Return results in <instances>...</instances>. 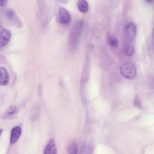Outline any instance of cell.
<instances>
[{
	"mask_svg": "<svg viewBox=\"0 0 154 154\" xmlns=\"http://www.w3.org/2000/svg\"><path fill=\"white\" fill-rule=\"evenodd\" d=\"M21 133V129L19 126L15 127L12 129L10 138V143L11 144H13L17 141Z\"/></svg>",
	"mask_w": 154,
	"mask_h": 154,
	"instance_id": "obj_6",
	"label": "cell"
},
{
	"mask_svg": "<svg viewBox=\"0 0 154 154\" xmlns=\"http://www.w3.org/2000/svg\"><path fill=\"white\" fill-rule=\"evenodd\" d=\"M120 72L125 78L133 79L135 78L137 72L135 66L131 62H127L122 64L120 66Z\"/></svg>",
	"mask_w": 154,
	"mask_h": 154,
	"instance_id": "obj_2",
	"label": "cell"
},
{
	"mask_svg": "<svg viewBox=\"0 0 154 154\" xmlns=\"http://www.w3.org/2000/svg\"><path fill=\"white\" fill-rule=\"evenodd\" d=\"M134 50L133 45L130 44H128L125 47L124 52L126 55L131 56L133 54Z\"/></svg>",
	"mask_w": 154,
	"mask_h": 154,
	"instance_id": "obj_12",
	"label": "cell"
},
{
	"mask_svg": "<svg viewBox=\"0 0 154 154\" xmlns=\"http://www.w3.org/2000/svg\"><path fill=\"white\" fill-rule=\"evenodd\" d=\"M136 31V27L133 23H128L125 25L124 29V33L126 38L129 41H132L135 37Z\"/></svg>",
	"mask_w": 154,
	"mask_h": 154,
	"instance_id": "obj_3",
	"label": "cell"
},
{
	"mask_svg": "<svg viewBox=\"0 0 154 154\" xmlns=\"http://www.w3.org/2000/svg\"><path fill=\"white\" fill-rule=\"evenodd\" d=\"M9 82V76L6 69L3 67L0 68V85L5 86Z\"/></svg>",
	"mask_w": 154,
	"mask_h": 154,
	"instance_id": "obj_8",
	"label": "cell"
},
{
	"mask_svg": "<svg viewBox=\"0 0 154 154\" xmlns=\"http://www.w3.org/2000/svg\"><path fill=\"white\" fill-rule=\"evenodd\" d=\"M146 2L148 3H150L152 2V0H146Z\"/></svg>",
	"mask_w": 154,
	"mask_h": 154,
	"instance_id": "obj_18",
	"label": "cell"
},
{
	"mask_svg": "<svg viewBox=\"0 0 154 154\" xmlns=\"http://www.w3.org/2000/svg\"><path fill=\"white\" fill-rule=\"evenodd\" d=\"M77 5L79 9L81 12L85 13L88 11V5L86 0H79Z\"/></svg>",
	"mask_w": 154,
	"mask_h": 154,
	"instance_id": "obj_10",
	"label": "cell"
},
{
	"mask_svg": "<svg viewBox=\"0 0 154 154\" xmlns=\"http://www.w3.org/2000/svg\"><path fill=\"white\" fill-rule=\"evenodd\" d=\"M108 43L111 46L115 47L118 45V41L115 37L112 36H110L108 38Z\"/></svg>",
	"mask_w": 154,
	"mask_h": 154,
	"instance_id": "obj_14",
	"label": "cell"
},
{
	"mask_svg": "<svg viewBox=\"0 0 154 154\" xmlns=\"http://www.w3.org/2000/svg\"><path fill=\"white\" fill-rule=\"evenodd\" d=\"M133 103L134 105L138 108L141 109L142 108L141 102L137 94H136Z\"/></svg>",
	"mask_w": 154,
	"mask_h": 154,
	"instance_id": "obj_15",
	"label": "cell"
},
{
	"mask_svg": "<svg viewBox=\"0 0 154 154\" xmlns=\"http://www.w3.org/2000/svg\"><path fill=\"white\" fill-rule=\"evenodd\" d=\"M7 0H0V6L3 7L6 4Z\"/></svg>",
	"mask_w": 154,
	"mask_h": 154,
	"instance_id": "obj_16",
	"label": "cell"
},
{
	"mask_svg": "<svg viewBox=\"0 0 154 154\" xmlns=\"http://www.w3.org/2000/svg\"><path fill=\"white\" fill-rule=\"evenodd\" d=\"M2 129L1 128H0V136L2 134Z\"/></svg>",
	"mask_w": 154,
	"mask_h": 154,
	"instance_id": "obj_19",
	"label": "cell"
},
{
	"mask_svg": "<svg viewBox=\"0 0 154 154\" xmlns=\"http://www.w3.org/2000/svg\"><path fill=\"white\" fill-rule=\"evenodd\" d=\"M11 36L10 32L3 29L0 33V48L4 47L8 43Z\"/></svg>",
	"mask_w": 154,
	"mask_h": 154,
	"instance_id": "obj_5",
	"label": "cell"
},
{
	"mask_svg": "<svg viewBox=\"0 0 154 154\" xmlns=\"http://www.w3.org/2000/svg\"><path fill=\"white\" fill-rule=\"evenodd\" d=\"M59 2L62 3H66L68 0H57Z\"/></svg>",
	"mask_w": 154,
	"mask_h": 154,
	"instance_id": "obj_17",
	"label": "cell"
},
{
	"mask_svg": "<svg viewBox=\"0 0 154 154\" xmlns=\"http://www.w3.org/2000/svg\"><path fill=\"white\" fill-rule=\"evenodd\" d=\"M83 26V21L79 20L75 22L71 29L69 34V41L72 48H75L77 46Z\"/></svg>",
	"mask_w": 154,
	"mask_h": 154,
	"instance_id": "obj_1",
	"label": "cell"
},
{
	"mask_svg": "<svg viewBox=\"0 0 154 154\" xmlns=\"http://www.w3.org/2000/svg\"><path fill=\"white\" fill-rule=\"evenodd\" d=\"M78 146L75 142H73L68 147V152L69 154H74L77 153Z\"/></svg>",
	"mask_w": 154,
	"mask_h": 154,
	"instance_id": "obj_13",
	"label": "cell"
},
{
	"mask_svg": "<svg viewBox=\"0 0 154 154\" xmlns=\"http://www.w3.org/2000/svg\"><path fill=\"white\" fill-rule=\"evenodd\" d=\"M8 17L11 21L16 24H20L21 22L19 19L12 10L8 11L7 12Z\"/></svg>",
	"mask_w": 154,
	"mask_h": 154,
	"instance_id": "obj_11",
	"label": "cell"
},
{
	"mask_svg": "<svg viewBox=\"0 0 154 154\" xmlns=\"http://www.w3.org/2000/svg\"><path fill=\"white\" fill-rule=\"evenodd\" d=\"M45 154H55L57 153V149L54 140L53 138L50 139L44 151Z\"/></svg>",
	"mask_w": 154,
	"mask_h": 154,
	"instance_id": "obj_7",
	"label": "cell"
},
{
	"mask_svg": "<svg viewBox=\"0 0 154 154\" xmlns=\"http://www.w3.org/2000/svg\"><path fill=\"white\" fill-rule=\"evenodd\" d=\"M58 21L62 24H66L70 21L71 18L68 11L64 8L60 7L59 10Z\"/></svg>",
	"mask_w": 154,
	"mask_h": 154,
	"instance_id": "obj_4",
	"label": "cell"
},
{
	"mask_svg": "<svg viewBox=\"0 0 154 154\" xmlns=\"http://www.w3.org/2000/svg\"><path fill=\"white\" fill-rule=\"evenodd\" d=\"M17 110L16 106L12 105L10 106L5 112L3 118L5 119H10L13 118L16 115Z\"/></svg>",
	"mask_w": 154,
	"mask_h": 154,
	"instance_id": "obj_9",
	"label": "cell"
}]
</instances>
